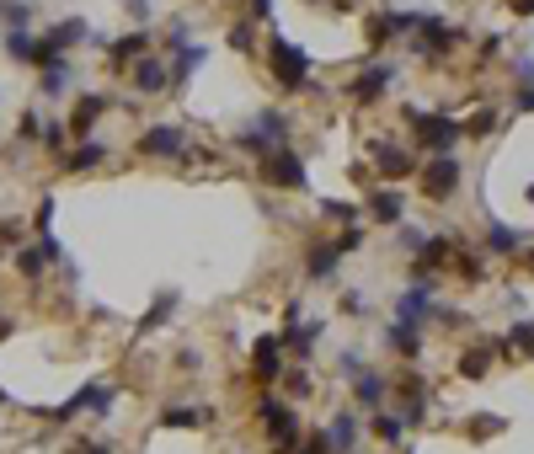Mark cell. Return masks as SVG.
I'll return each mask as SVG.
<instances>
[{
  "mask_svg": "<svg viewBox=\"0 0 534 454\" xmlns=\"http://www.w3.org/2000/svg\"><path fill=\"white\" fill-rule=\"evenodd\" d=\"M139 155H150V161H177V155H187V134H182L177 123H155V128L139 134Z\"/></svg>",
  "mask_w": 534,
  "mask_h": 454,
  "instance_id": "cell-8",
  "label": "cell"
},
{
  "mask_svg": "<svg viewBox=\"0 0 534 454\" xmlns=\"http://www.w3.org/2000/svg\"><path fill=\"white\" fill-rule=\"evenodd\" d=\"M503 348H524V353H534V321L508 326V343H503Z\"/></svg>",
  "mask_w": 534,
  "mask_h": 454,
  "instance_id": "cell-37",
  "label": "cell"
},
{
  "mask_svg": "<svg viewBox=\"0 0 534 454\" xmlns=\"http://www.w3.org/2000/svg\"><path fill=\"white\" fill-rule=\"evenodd\" d=\"M513 112H534V86H524V91L513 96Z\"/></svg>",
  "mask_w": 534,
  "mask_h": 454,
  "instance_id": "cell-48",
  "label": "cell"
},
{
  "mask_svg": "<svg viewBox=\"0 0 534 454\" xmlns=\"http://www.w3.org/2000/svg\"><path fill=\"white\" fill-rule=\"evenodd\" d=\"M390 86H396V64H390V59H374V64H364V75L353 80V102H380Z\"/></svg>",
  "mask_w": 534,
  "mask_h": 454,
  "instance_id": "cell-10",
  "label": "cell"
},
{
  "mask_svg": "<svg viewBox=\"0 0 534 454\" xmlns=\"http://www.w3.org/2000/svg\"><path fill=\"white\" fill-rule=\"evenodd\" d=\"M283 134H289V118H283V112H273V107H262V112L241 128V150L267 155V150H278V144H283Z\"/></svg>",
  "mask_w": 534,
  "mask_h": 454,
  "instance_id": "cell-7",
  "label": "cell"
},
{
  "mask_svg": "<svg viewBox=\"0 0 534 454\" xmlns=\"http://www.w3.org/2000/svg\"><path fill=\"white\" fill-rule=\"evenodd\" d=\"M503 428H508L503 417H471V423H465V433H471V439H497Z\"/></svg>",
  "mask_w": 534,
  "mask_h": 454,
  "instance_id": "cell-35",
  "label": "cell"
},
{
  "mask_svg": "<svg viewBox=\"0 0 534 454\" xmlns=\"http://www.w3.org/2000/svg\"><path fill=\"white\" fill-rule=\"evenodd\" d=\"M209 423V407H166L160 412V428H203Z\"/></svg>",
  "mask_w": 534,
  "mask_h": 454,
  "instance_id": "cell-28",
  "label": "cell"
},
{
  "mask_svg": "<svg viewBox=\"0 0 534 454\" xmlns=\"http://www.w3.org/2000/svg\"><path fill=\"white\" fill-rule=\"evenodd\" d=\"M497 364V348H465L460 353V380H487Z\"/></svg>",
  "mask_w": 534,
  "mask_h": 454,
  "instance_id": "cell-25",
  "label": "cell"
},
{
  "mask_svg": "<svg viewBox=\"0 0 534 454\" xmlns=\"http://www.w3.org/2000/svg\"><path fill=\"white\" fill-rule=\"evenodd\" d=\"M455 268H460V273H465V278H481V273H487V268H481V257H476V252H455Z\"/></svg>",
  "mask_w": 534,
  "mask_h": 454,
  "instance_id": "cell-40",
  "label": "cell"
},
{
  "mask_svg": "<svg viewBox=\"0 0 534 454\" xmlns=\"http://www.w3.org/2000/svg\"><path fill=\"white\" fill-rule=\"evenodd\" d=\"M369 155H374L380 177H390V182H401V177H417V155H407L401 144H385V139H374V144H369Z\"/></svg>",
  "mask_w": 534,
  "mask_h": 454,
  "instance_id": "cell-12",
  "label": "cell"
},
{
  "mask_svg": "<svg viewBox=\"0 0 534 454\" xmlns=\"http://www.w3.org/2000/svg\"><path fill=\"white\" fill-rule=\"evenodd\" d=\"M283 337H257L251 343V375H257V385H278L283 380Z\"/></svg>",
  "mask_w": 534,
  "mask_h": 454,
  "instance_id": "cell-9",
  "label": "cell"
},
{
  "mask_svg": "<svg viewBox=\"0 0 534 454\" xmlns=\"http://www.w3.org/2000/svg\"><path fill=\"white\" fill-rule=\"evenodd\" d=\"M353 391H358V401H364V407H385L390 380H385V375H374V369H364V375L353 380Z\"/></svg>",
  "mask_w": 534,
  "mask_h": 454,
  "instance_id": "cell-26",
  "label": "cell"
},
{
  "mask_svg": "<svg viewBox=\"0 0 534 454\" xmlns=\"http://www.w3.org/2000/svg\"><path fill=\"white\" fill-rule=\"evenodd\" d=\"M513 16H534V0H513Z\"/></svg>",
  "mask_w": 534,
  "mask_h": 454,
  "instance_id": "cell-52",
  "label": "cell"
},
{
  "mask_svg": "<svg viewBox=\"0 0 534 454\" xmlns=\"http://www.w3.org/2000/svg\"><path fill=\"white\" fill-rule=\"evenodd\" d=\"M417 182H423V193H428L433 203H449L455 187H460V161H455V150H449V155H428V166H417Z\"/></svg>",
  "mask_w": 534,
  "mask_h": 454,
  "instance_id": "cell-5",
  "label": "cell"
},
{
  "mask_svg": "<svg viewBox=\"0 0 534 454\" xmlns=\"http://www.w3.org/2000/svg\"><path fill=\"white\" fill-rule=\"evenodd\" d=\"M230 48H235V54H257V16H241V21L230 27Z\"/></svg>",
  "mask_w": 534,
  "mask_h": 454,
  "instance_id": "cell-31",
  "label": "cell"
},
{
  "mask_svg": "<svg viewBox=\"0 0 534 454\" xmlns=\"http://www.w3.org/2000/svg\"><path fill=\"white\" fill-rule=\"evenodd\" d=\"M417 27V16H407V11H374L369 16V43L380 48V43H390V37H407Z\"/></svg>",
  "mask_w": 534,
  "mask_h": 454,
  "instance_id": "cell-15",
  "label": "cell"
},
{
  "mask_svg": "<svg viewBox=\"0 0 534 454\" xmlns=\"http://www.w3.org/2000/svg\"><path fill=\"white\" fill-rule=\"evenodd\" d=\"M37 70H43V75H37V86H43V96H64V91H70V59H64V54H53V59H43Z\"/></svg>",
  "mask_w": 534,
  "mask_h": 454,
  "instance_id": "cell-21",
  "label": "cell"
},
{
  "mask_svg": "<svg viewBox=\"0 0 534 454\" xmlns=\"http://www.w3.org/2000/svg\"><path fill=\"white\" fill-rule=\"evenodd\" d=\"M43 268H48V252H43V246H27V252L16 257V273H21V278H43Z\"/></svg>",
  "mask_w": 534,
  "mask_h": 454,
  "instance_id": "cell-34",
  "label": "cell"
},
{
  "mask_svg": "<svg viewBox=\"0 0 534 454\" xmlns=\"http://www.w3.org/2000/svg\"><path fill=\"white\" fill-rule=\"evenodd\" d=\"M48 219H53V198L43 193V203H37V230H48Z\"/></svg>",
  "mask_w": 534,
  "mask_h": 454,
  "instance_id": "cell-49",
  "label": "cell"
},
{
  "mask_svg": "<svg viewBox=\"0 0 534 454\" xmlns=\"http://www.w3.org/2000/svg\"><path fill=\"white\" fill-rule=\"evenodd\" d=\"M385 343H390L401 359H417V353H423V332H417V321H401V316L385 326Z\"/></svg>",
  "mask_w": 534,
  "mask_h": 454,
  "instance_id": "cell-20",
  "label": "cell"
},
{
  "mask_svg": "<svg viewBox=\"0 0 534 454\" xmlns=\"http://www.w3.org/2000/svg\"><path fill=\"white\" fill-rule=\"evenodd\" d=\"M21 241V225L16 219H0V246H16Z\"/></svg>",
  "mask_w": 534,
  "mask_h": 454,
  "instance_id": "cell-47",
  "label": "cell"
},
{
  "mask_svg": "<svg viewBox=\"0 0 534 454\" xmlns=\"http://www.w3.org/2000/svg\"><path fill=\"white\" fill-rule=\"evenodd\" d=\"M257 177H262L267 187H289V193H300V187H305V161H300L289 144H278V150L257 155Z\"/></svg>",
  "mask_w": 534,
  "mask_h": 454,
  "instance_id": "cell-3",
  "label": "cell"
},
{
  "mask_svg": "<svg viewBox=\"0 0 534 454\" xmlns=\"http://www.w3.org/2000/svg\"><path fill=\"white\" fill-rule=\"evenodd\" d=\"M166 86H171V64L155 59V54H144V59L134 64V91H139V96H160Z\"/></svg>",
  "mask_w": 534,
  "mask_h": 454,
  "instance_id": "cell-13",
  "label": "cell"
},
{
  "mask_svg": "<svg viewBox=\"0 0 534 454\" xmlns=\"http://www.w3.org/2000/svg\"><path fill=\"white\" fill-rule=\"evenodd\" d=\"M171 310H177V289H160V294H155V305H150V316L139 321V332H155V326H160Z\"/></svg>",
  "mask_w": 534,
  "mask_h": 454,
  "instance_id": "cell-32",
  "label": "cell"
},
{
  "mask_svg": "<svg viewBox=\"0 0 534 454\" xmlns=\"http://www.w3.org/2000/svg\"><path fill=\"white\" fill-rule=\"evenodd\" d=\"M316 337H321V326H316V321H300V305H289V316H283V348L300 353V359H310Z\"/></svg>",
  "mask_w": 534,
  "mask_h": 454,
  "instance_id": "cell-14",
  "label": "cell"
},
{
  "mask_svg": "<svg viewBox=\"0 0 534 454\" xmlns=\"http://www.w3.org/2000/svg\"><path fill=\"white\" fill-rule=\"evenodd\" d=\"M401 417H407V428H423V417H428L423 375H407V380H401Z\"/></svg>",
  "mask_w": 534,
  "mask_h": 454,
  "instance_id": "cell-17",
  "label": "cell"
},
{
  "mask_svg": "<svg viewBox=\"0 0 534 454\" xmlns=\"http://www.w3.org/2000/svg\"><path fill=\"white\" fill-rule=\"evenodd\" d=\"M257 423L267 428V439L273 444H300V412L289 407V401H278V396H257Z\"/></svg>",
  "mask_w": 534,
  "mask_h": 454,
  "instance_id": "cell-4",
  "label": "cell"
},
{
  "mask_svg": "<svg viewBox=\"0 0 534 454\" xmlns=\"http://www.w3.org/2000/svg\"><path fill=\"white\" fill-rule=\"evenodd\" d=\"M337 262H342V252H337V241H326V246H310V257H305V273H310L316 284H326V278L337 273Z\"/></svg>",
  "mask_w": 534,
  "mask_h": 454,
  "instance_id": "cell-24",
  "label": "cell"
},
{
  "mask_svg": "<svg viewBox=\"0 0 534 454\" xmlns=\"http://www.w3.org/2000/svg\"><path fill=\"white\" fill-rule=\"evenodd\" d=\"M283 391L289 396H310V375L305 369H283Z\"/></svg>",
  "mask_w": 534,
  "mask_h": 454,
  "instance_id": "cell-38",
  "label": "cell"
},
{
  "mask_svg": "<svg viewBox=\"0 0 534 454\" xmlns=\"http://www.w3.org/2000/svg\"><path fill=\"white\" fill-rule=\"evenodd\" d=\"M369 428H374V439H385V444H401V439H407V417H390V412H380V407H374Z\"/></svg>",
  "mask_w": 534,
  "mask_h": 454,
  "instance_id": "cell-29",
  "label": "cell"
},
{
  "mask_svg": "<svg viewBox=\"0 0 534 454\" xmlns=\"http://www.w3.org/2000/svg\"><path fill=\"white\" fill-rule=\"evenodd\" d=\"M412 257H417V273H428V268H439V262L455 257V241H449V235H423V246H417Z\"/></svg>",
  "mask_w": 534,
  "mask_h": 454,
  "instance_id": "cell-23",
  "label": "cell"
},
{
  "mask_svg": "<svg viewBox=\"0 0 534 454\" xmlns=\"http://www.w3.org/2000/svg\"><path fill=\"white\" fill-rule=\"evenodd\" d=\"M107 161V144H96V139H80L75 150H64L59 155V171H96Z\"/></svg>",
  "mask_w": 534,
  "mask_h": 454,
  "instance_id": "cell-18",
  "label": "cell"
},
{
  "mask_svg": "<svg viewBox=\"0 0 534 454\" xmlns=\"http://www.w3.org/2000/svg\"><path fill=\"white\" fill-rule=\"evenodd\" d=\"M251 16H273V0H251Z\"/></svg>",
  "mask_w": 534,
  "mask_h": 454,
  "instance_id": "cell-50",
  "label": "cell"
},
{
  "mask_svg": "<svg viewBox=\"0 0 534 454\" xmlns=\"http://www.w3.org/2000/svg\"><path fill=\"white\" fill-rule=\"evenodd\" d=\"M70 454H107V444H75Z\"/></svg>",
  "mask_w": 534,
  "mask_h": 454,
  "instance_id": "cell-51",
  "label": "cell"
},
{
  "mask_svg": "<svg viewBox=\"0 0 534 454\" xmlns=\"http://www.w3.org/2000/svg\"><path fill=\"white\" fill-rule=\"evenodd\" d=\"M326 439H332L337 454H353L358 450V417H353V412H337V417L326 423Z\"/></svg>",
  "mask_w": 534,
  "mask_h": 454,
  "instance_id": "cell-22",
  "label": "cell"
},
{
  "mask_svg": "<svg viewBox=\"0 0 534 454\" xmlns=\"http://www.w3.org/2000/svg\"><path fill=\"white\" fill-rule=\"evenodd\" d=\"M5 54L21 59V64H27V59L37 64V37H32V27H11V32H5Z\"/></svg>",
  "mask_w": 534,
  "mask_h": 454,
  "instance_id": "cell-27",
  "label": "cell"
},
{
  "mask_svg": "<svg viewBox=\"0 0 534 454\" xmlns=\"http://www.w3.org/2000/svg\"><path fill=\"white\" fill-rule=\"evenodd\" d=\"M513 80H519V86H534V59H530V54L513 59Z\"/></svg>",
  "mask_w": 534,
  "mask_h": 454,
  "instance_id": "cell-43",
  "label": "cell"
},
{
  "mask_svg": "<svg viewBox=\"0 0 534 454\" xmlns=\"http://www.w3.org/2000/svg\"><path fill=\"white\" fill-rule=\"evenodd\" d=\"M321 209H326V219H353V214H358V209H353V203H337V198H326V203H321Z\"/></svg>",
  "mask_w": 534,
  "mask_h": 454,
  "instance_id": "cell-45",
  "label": "cell"
},
{
  "mask_svg": "<svg viewBox=\"0 0 534 454\" xmlns=\"http://www.w3.org/2000/svg\"><path fill=\"white\" fill-rule=\"evenodd\" d=\"M166 43H171V48H193V43H187V21H171V32H166Z\"/></svg>",
  "mask_w": 534,
  "mask_h": 454,
  "instance_id": "cell-46",
  "label": "cell"
},
{
  "mask_svg": "<svg viewBox=\"0 0 534 454\" xmlns=\"http://www.w3.org/2000/svg\"><path fill=\"white\" fill-rule=\"evenodd\" d=\"M358 246H364V230H358V225H348V230L337 235V252H342V257H353Z\"/></svg>",
  "mask_w": 534,
  "mask_h": 454,
  "instance_id": "cell-39",
  "label": "cell"
},
{
  "mask_svg": "<svg viewBox=\"0 0 534 454\" xmlns=\"http://www.w3.org/2000/svg\"><path fill=\"white\" fill-rule=\"evenodd\" d=\"M144 54H150V32H123V37H112V43H107L112 75H128V70H134Z\"/></svg>",
  "mask_w": 534,
  "mask_h": 454,
  "instance_id": "cell-11",
  "label": "cell"
},
{
  "mask_svg": "<svg viewBox=\"0 0 534 454\" xmlns=\"http://www.w3.org/2000/svg\"><path fill=\"white\" fill-rule=\"evenodd\" d=\"M11 332H16V321H11V316H0V337H11Z\"/></svg>",
  "mask_w": 534,
  "mask_h": 454,
  "instance_id": "cell-53",
  "label": "cell"
},
{
  "mask_svg": "<svg viewBox=\"0 0 534 454\" xmlns=\"http://www.w3.org/2000/svg\"><path fill=\"white\" fill-rule=\"evenodd\" d=\"M267 70H273V80H278L283 91L310 86V54H305V48H294L283 32H273V37H267Z\"/></svg>",
  "mask_w": 534,
  "mask_h": 454,
  "instance_id": "cell-2",
  "label": "cell"
},
{
  "mask_svg": "<svg viewBox=\"0 0 534 454\" xmlns=\"http://www.w3.org/2000/svg\"><path fill=\"white\" fill-rule=\"evenodd\" d=\"M0 16H5V27H27L32 5H27V0H0Z\"/></svg>",
  "mask_w": 534,
  "mask_h": 454,
  "instance_id": "cell-36",
  "label": "cell"
},
{
  "mask_svg": "<svg viewBox=\"0 0 534 454\" xmlns=\"http://www.w3.org/2000/svg\"><path fill=\"white\" fill-rule=\"evenodd\" d=\"M43 144H48L53 155H64V123H43Z\"/></svg>",
  "mask_w": 534,
  "mask_h": 454,
  "instance_id": "cell-41",
  "label": "cell"
},
{
  "mask_svg": "<svg viewBox=\"0 0 534 454\" xmlns=\"http://www.w3.org/2000/svg\"><path fill=\"white\" fill-rule=\"evenodd\" d=\"M487 246H492L497 257H508V252H524V230H508V225H492V230H487Z\"/></svg>",
  "mask_w": 534,
  "mask_h": 454,
  "instance_id": "cell-30",
  "label": "cell"
},
{
  "mask_svg": "<svg viewBox=\"0 0 534 454\" xmlns=\"http://www.w3.org/2000/svg\"><path fill=\"white\" fill-rule=\"evenodd\" d=\"M497 123H503V112H497V107H481V112H471V118H465V134H471V139H481V134H492Z\"/></svg>",
  "mask_w": 534,
  "mask_h": 454,
  "instance_id": "cell-33",
  "label": "cell"
},
{
  "mask_svg": "<svg viewBox=\"0 0 534 454\" xmlns=\"http://www.w3.org/2000/svg\"><path fill=\"white\" fill-rule=\"evenodd\" d=\"M465 37V27H449L444 16H417V32H412V48L428 54V59H444L455 43Z\"/></svg>",
  "mask_w": 534,
  "mask_h": 454,
  "instance_id": "cell-6",
  "label": "cell"
},
{
  "mask_svg": "<svg viewBox=\"0 0 534 454\" xmlns=\"http://www.w3.org/2000/svg\"><path fill=\"white\" fill-rule=\"evenodd\" d=\"M369 214H374L380 225H401V214H407V198H401L396 187H374V193H369Z\"/></svg>",
  "mask_w": 534,
  "mask_h": 454,
  "instance_id": "cell-19",
  "label": "cell"
},
{
  "mask_svg": "<svg viewBox=\"0 0 534 454\" xmlns=\"http://www.w3.org/2000/svg\"><path fill=\"white\" fill-rule=\"evenodd\" d=\"M337 375H342V380H358V375H364V359H358V353H342V359H337Z\"/></svg>",
  "mask_w": 534,
  "mask_h": 454,
  "instance_id": "cell-42",
  "label": "cell"
},
{
  "mask_svg": "<svg viewBox=\"0 0 534 454\" xmlns=\"http://www.w3.org/2000/svg\"><path fill=\"white\" fill-rule=\"evenodd\" d=\"M407 123H412V134H417V144H423L428 155H449V150L465 139V123H455V118H444V112L407 107Z\"/></svg>",
  "mask_w": 534,
  "mask_h": 454,
  "instance_id": "cell-1",
  "label": "cell"
},
{
  "mask_svg": "<svg viewBox=\"0 0 534 454\" xmlns=\"http://www.w3.org/2000/svg\"><path fill=\"white\" fill-rule=\"evenodd\" d=\"M102 112H107V96H102V91H86V96L75 102V112H70V134H80V139H86V134L102 123Z\"/></svg>",
  "mask_w": 534,
  "mask_h": 454,
  "instance_id": "cell-16",
  "label": "cell"
},
{
  "mask_svg": "<svg viewBox=\"0 0 534 454\" xmlns=\"http://www.w3.org/2000/svg\"><path fill=\"white\" fill-rule=\"evenodd\" d=\"M16 134H21V139H43V123H37V112H21Z\"/></svg>",
  "mask_w": 534,
  "mask_h": 454,
  "instance_id": "cell-44",
  "label": "cell"
},
{
  "mask_svg": "<svg viewBox=\"0 0 534 454\" xmlns=\"http://www.w3.org/2000/svg\"><path fill=\"white\" fill-rule=\"evenodd\" d=\"M530 268H534V252H530Z\"/></svg>",
  "mask_w": 534,
  "mask_h": 454,
  "instance_id": "cell-54",
  "label": "cell"
}]
</instances>
